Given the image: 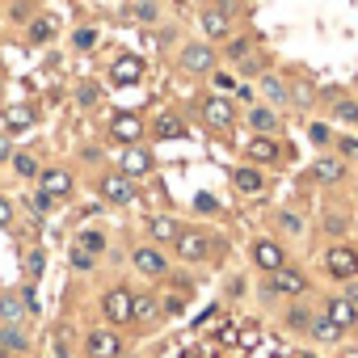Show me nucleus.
<instances>
[{"label":"nucleus","mask_w":358,"mask_h":358,"mask_svg":"<svg viewBox=\"0 0 358 358\" xmlns=\"http://www.w3.org/2000/svg\"><path fill=\"white\" fill-rule=\"evenodd\" d=\"M110 139H118V143H139V139H143V118H139L135 110H118V114L110 118Z\"/></svg>","instance_id":"nucleus-8"},{"label":"nucleus","mask_w":358,"mask_h":358,"mask_svg":"<svg viewBox=\"0 0 358 358\" xmlns=\"http://www.w3.org/2000/svg\"><path fill=\"white\" fill-rule=\"evenodd\" d=\"M186 299H190L186 291H182V295H169V299H160V312H164V316H182V312H186Z\"/></svg>","instance_id":"nucleus-37"},{"label":"nucleus","mask_w":358,"mask_h":358,"mask_svg":"<svg viewBox=\"0 0 358 358\" xmlns=\"http://www.w3.org/2000/svg\"><path fill=\"white\" fill-rule=\"evenodd\" d=\"M194 207H199V211H215V207H220V199H215V194H199V199H194Z\"/></svg>","instance_id":"nucleus-47"},{"label":"nucleus","mask_w":358,"mask_h":358,"mask_svg":"<svg viewBox=\"0 0 358 358\" xmlns=\"http://www.w3.org/2000/svg\"><path fill=\"white\" fill-rule=\"evenodd\" d=\"M80 101L93 106V101H97V85H80Z\"/></svg>","instance_id":"nucleus-48"},{"label":"nucleus","mask_w":358,"mask_h":358,"mask_svg":"<svg viewBox=\"0 0 358 358\" xmlns=\"http://www.w3.org/2000/svg\"><path fill=\"white\" fill-rule=\"evenodd\" d=\"M337 152H341V160H358V139L354 135H341L337 139Z\"/></svg>","instance_id":"nucleus-39"},{"label":"nucleus","mask_w":358,"mask_h":358,"mask_svg":"<svg viewBox=\"0 0 358 358\" xmlns=\"http://www.w3.org/2000/svg\"><path fill=\"white\" fill-rule=\"evenodd\" d=\"M156 308H160V303H156L152 295H135V312H131V324H139V320H143V324H152V320H156Z\"/></svg>","instance_id":"nucleus-28"},{"label":"nucleus","mask_w":358,"mask_h":358,"mask_svg":"<svg viewBox=\"0 0 358 358\" xmlns=\"http://www.w3.org/2000/svg\"><path fill=\"white\" fill-rule=\"evenodd\" d=\"M22 316H30L26 312V287L17 291H5V295H0V320H5V324H22Z\"/></svg>","instance_id":"nucleus-18"},{"label":"nucleus","mask_w":358,"mask_h":358,"mask_svg":"<svg viewBox=\"0 0 358 358\" xmlns=\"http://www.w3.org/2000/svg\"><path fill=\"white\" fill-rule=\"evenodd\" d=\"M308 333H312L316 341H329V345H333V341H341V333H345V329H341V324H333L324 312H312V324H308Z\"/></svg>","instance_id":"nucleus-25"},{"label":"nucleus","mask_w":358,"mask_h":358,"mask_svg":"<svg viewBox=\"0 0 358 358\" xmlns=\"http://www.w3.org/2000/svg\"><path fill=\"white\" fill-rule=\"evenodd\" d=\"M308 324H312V312H303V308H291V312H287V329L308 333Z\"/></svg>","instance_id":"nucleus-36"},{"label":"nucleus","mask_w":358,"mask_h":358,"mask_svg":"<svg viewBox=\"0 0 358 358\" xmlns=\"http://www.w3.org/2000/svg\"><path fill=\"white\" fill-rule=\"evenodd\" d=\"M232 186H236L241 194H262V190H266V177H262V169H257V164H236Z\"/></svg>","instance_id":"nucleus-19"},{"label":"nucleus","mask_w":358,"mask_h":358,"mask_svg":"<svg viewBox=\"0 0 358 358\" xmlns=\"http://www.w3.org/2000/svg\"><path fill=\"white\" fill-rule=\"evenodd\" d=\"M156 139H186V122L177 114H160L156 118Z\"/></svg>","instance_id":"nucleus-26"},{"label":"nucleus","mask_w":358,"mask_h":358,"mask_svg":"<svg viewBox=\"0 0 358 358\" xmlns=\"http://www.w3.org/2000/svg\"><path fill=\"white\" fill-rule=\"evenodd\" d=\"M148 232H152L156 245H173L177 236H182V224H177L173 215H152V220H148Z\"/></svg>","instance_id":"nucleus-21"},{"label":"nucleus","mask_w":358,"mask_h":358,"mask_svg":"<svg viewBox=\"0 0 358 358\" xmlns=\"http://www.w3.org/2000/svg\"><path fill=\"white\" fill-rule=\"evenodd\" d=\"M9 156H13V135H9V131H0V164H5Z\"/></svg>","instance_id":"nucleus-46"},{"label":"nucleus","mask_w":358,"mask_h":358,"mask_svg":"<svg viewBox=\"0 0 358 358\" xmlns=\"http://www.w3.org/2000/svg\"><path fill=\"white\" fill-rule=\"evenodd\" d=\"M72 245H80V249H89V253H106V232H101V228H85Z\"/></svg>","instance_id":"nucleus-30"},{"label":"nucleus","mask_w":358,"mask_h":358,"mask_svg":"<svg viewBox=\"0 0 358 358\" xmlns=\"http://www.w3.org/2000/svg\"><path fill=\"white\" fill-rule=\"evenodd\" d=\"M266 295H291V299H299V295H308V274L295 270V266H278L270 274V282H266Z\"/></svg>","instance_id":"nucleus-2"},{"label":"nucleus","mask_w":358,"mask_h":358,"mask_svg":"<svg viewBox=\"0 0 358 358\" xmlns=\"http://www.w3.org/2000/svg\"><path fill=\"white\" fill-rule=\"evenodd\" d=\"M324 270H329L333 278L350 282V278H358V253H354L350 245H333V249L324 253Z\"/></svg>","instance_id":"nucleus-7"},{"label":"nucleus","mask_w":358,"mask_h":358,"mask_svg":"<svg viewBox=\"0 0 358 358\" xmlns=\"http://www.w3.org/2000/svg\"><path fill=\"white\" fill-rule=\"evenodd\" d=\"M215 47L211 43H186V51H182V68L190 72V76H211L215 72Z\"/></svg>","instance_id":"nucleus-5"},{"label":"nucleus","mask_w":358,"mask_h":358,"mask_svg":"<svg viewBox=\"0 0 358 358\" xmlns=\"http://www.w3.org/2000/svg\"><path fill=\"white\" fill-rule=\"evenodd\" d=\"M22 266H26V282H38V278H43V270H47V253H43V249H30Z\"/></svg>","instance_id":"nucleus-31"},{"label":"nucleus","mask_w":358,"mask_h":358,"mask_svg":"<svg viewBox=\"0 0 358 358\" xmlns=\"http://www.w3.org/2000/svg\"><path fill=\"white\" fill-rule=\"evenodd\" d=\"M135 17H139L143 26H152V22H156V5H152V0H143V5L135 9Z\"/></svg>","instance_id":"nucleus-45"},{"label":"nucleus","mask_w":358,"mask_h":358,"mask_svg":"<svg viewBox=\"0 0 358 358\" xmlns=\"http://www.w3.org/2000/svg\"><path fill=\"white\" fill-rule=\"evenodd\" d=\"M85 354L89 358H122V337L110 333V329H93L85 337Z\"/></svg>","instance_id":"nucleus-10"},{"label":"nucleus","mask_w":358,"mask_h":358,"mask_svg":"<svg viewBox=\"0 0 358 358\" xmlns=\"http://www.w3.org/2000/svg\"><path fill=\"white\" fill-rule=\"evenodd\" d=\"M312 97V89L308 85H295V93H291V101H308Z\"/></svg>","instance_id":"nucleus-50"},{"label":"nucleus","mask_w":358,"mask_h":358,"mask_svg":"<svg viewBox=\"0 0 358 358\" xmlns=\"http://www.w3.org/2000/svg\"><path fill=\"white\" fill-rule=\"evenodd\" d=\"M232 30V5H211L203 9V34L207 38H224Z\"/></svg>","instance_id":"nucleus-16"},{"label":"nucleus","mask_w":358,"mask_h":358,"mask_svg":"<svg viewBox=\"0 0 358 358\" xmlns=\"http://www.w3.org/2000/svg\"><path fill=\"white\" fill-rule=\"evenodd\" d=\"M262 93L270 97V106H287L291 101V93H287V85L278 76H262Z\"/></svg>","instance_id":"nucleus-27"},{"label":"nucleus","mask_w":358,"mask_h":358,"mask_svg":"<svg viewBox=\"0 0 358 358\" xmlns=\"http://www.w3.org/2000/svg\"><path fill=\"white\" fill-rule=\"evenodd\" d=\"M101 312H106V320H110L114 329H122V324H131V312H135V295H131L127 287H110V291L101 295Z\"/></svg>","instance_id":"nucleus-3"},{"label":"nucleus","mask_w":358,"mask_h":358,"mask_svg":"<svg viewBox=\"0 0 358 358\" xmlns=\"http://www.w3.org/2000/svg\"><path fill=\"white\" fill-rule=\"evenodd\" d=\"M245 156H249L253 164H274V160L282 156V148L274 143V135H253V139L245 143Z\"/></svg>","instance_id":"nucleus-17"},{"label":"nucleus","mask_w":358,"mask_h":358,"mask_svg":"<svg viewBox=\"0 0 358 358\" xmlns=\"http://www.w3.org/2000/svg\"><path fill=\"white\" fill-rule=\"evenodd\" d=\"M110 80H114L118 89L139 85V80H143V59H139V55H118V59L110 64Z\"/></svg>","instance_id":"nucleus-12"},{"label":"nucleus","mask_w":358,"mask_h":358,"mask_svg":"<svg viewBox=\"0 0 358 358\" xmlns=\"http://www.w3.org/2000/svg\"><path fill=\"white\" fill-rule=\"evenodd\" d=\"M51 194H43V190H34V199H30V207H34V215H51Z\"/></svg>","instance_id":"nucleus-41"},{"label":"nucleus","mask_w":358,"mask_h":358,"mask_svg":"<svg viewBox=\"0 0 358 358\" xmlns=\"http://www.w3.org/2000/svg\"><path fill=\"white\" fill-rule=\"evenodd\" d=\"M333 118H337V122H358V101H350V97H337V106H333Z\"/></svg>","instance_id":"nucleus-34"},{"label":"nucleus","mask_w":358,"mask_h":358,"mask_svg":"<svg viewBox=\"0 0 358 358\" xmlns=\"http://www.w3.org/2000/svg\"><path fill=\"white\" fill-rule=\"evenodd\" d=\"M26 34H30V43H34V47H38V43H51V38H55V22H51V17H34Z\"/></svg>","instance_id":"nucleus-29"},{"label":"nucleus","mask_w":358,"mask_h":358,"mask_svg":"<svg viewBox=\"0 0 358 358\" xmlns=\"http://www.w3.org/2000/svg\"><path fill=\"white\" fill-rule=\"evenodd\" d=\"M324 316H329L333 324H341V329H354V324H358V308H354L345 295H341V299H329V303H324Z\"/></svg>","instance_id":"nucleus-22"},{"label":"nucleus","mask_w":358,"mask_h":358,"mask_svg":"<svg viewBox=\"0 0 358 358\" xmlns=\"http://www.w3.org/2000/svg\"><path fill=\"white\" fill-rule=\"evenodd\" d=\"M72 43H76V51H93L97 47V30H76Z\"/></svg>","instance_id":"nucleus-38"},{"label":"nucleus","mask_w":358,"mask_h":358,"mask_svg":"<svg viewBox=\"0 0 358 358\" xmlns=\"http://www.w3.org/2000/svg\"><path fill=\"white\" fill-rule=\"evenodd\" d=\"M72 186H76V182H72L68 169H43V173H38V190L51 194V199H68Z\"/></svg>","instance_id":"nucleus-14"},{"label":"nucleus","mask_w":358,"mask_h":358,"mask_svg":"<svg viewBox=\"0 0 358 358\" xmlns=\"http://www.w3.org/2000/svg\"><path fill=\"white\" fill-rule=\"evenodd\" d=\"M203 122L215 127V131H228V127L236 122L232 101H228V97H207V101H203Z\"/></svg>","instance_id":"nucleus-13"},{"label":"nucleus","mask_w":358,"mask_h":358,"mask_svg":"<svg viewBox=\"0 0 358 358\" xmlns=\"http://www.w3.org/2000/svg\"><path fill=\"white\" fill-rule=\"evenodd\" d=\"M249 51H253V43H249V38H232V43H228V51H224V55H228V59H232V64H241V59H249Z\"/></svg>","instance_id":"nucleus-35"},{"label":"nucleus","mask_w":358,"mask_h":358,"mask_svg":"<svg viewBox=\"0 0 358 358\" xmlns=\"http://www.w3.org/2000/svg\"><path fill=\"white\" fill-rule=\"evenodd\" d=\"M308 135H312V143H316V148H329V143H333L329 127H320V122H312V127H308Z\"/></svg>","instance_id":"nucleus-40"},{"label":"nucleus","mask_w":358,"mask_h":358,"mask_svg":"<svg viewBox=\"0 0 358 358\" xmlns=\"http://www.w3.org/2000/svg\"><path fill=\"white\" fill-rule=\"evenodd\" d=\"M97 194H101L106 203L122 207V203H131V199H135V182H131L127 173H101V182H97Z\"/></svg>","instance_id":"nucleus-6"},{"label":"nucleus","mask_w":358,"mask_h":358,"mask_svg":"<svg viewBox=\"0 0 358 358\" xmlns=\"http://www.w3.org/2000/svg\"><path fill=\"white\" fill-rule=\"evenodd\" d=\"M253 262H257L266 274H274L278 266H287V249H282L278 241H270V236H257V241H253Z\"/></svg>","instance_id":"nucleus-11"},{"label":"nucleus","mask_w":358,"mask_h":358,"mask_svg":"<svg viewBox=\"0 0 358 358\" xmlns=\"http://www.w3.org/2000/svg\"><path fill=\"white\" fill-rule=\"evenodd\" d=\"M131 266H135L143 278H164V274H169V262H164V253H160V249H152V245H139V249H131Z\"/></svg>","instance_id":"nucleus-9"},{"label":"nucleus","mask_w":358,"mask_h":358,"mask_svg":"<svg viewBox=\"0 0 358 358\" xmlns=\"http://www.w3.org/2000/svg\"><path fill=\"white\" fill-rule=\"evenodd\" d=\"M68 262H72V270H93V266H97V253H89V249H80V245H72Z\"/></svg>","instance_id":"nucleus-33"},{"label":"nucleus","mask_w":358,"mask_h":358,"mask_svg":"<svg viewBox=\"0 0 358 358\" xmlns=\"http://www.w3.org/2000/svg\"><path fill=\"white\" fill-rule=\"evenodd\" d=\"M152 169H156V156H152V148H143V143H127V148H122V156H118V173H127L131 182L148 177Z\"/></svg>","instance_id":"nucleus-4"},{"label":"nucleus","mask_w":358,"mask_h":358,"mask_svg":"<svg viewBox=\"0 0 358 358\" xmlns=\"http://www.w3.org/2000/svg\"><path fill=\"white\" fill-rule=\"evenodd\" d=\"M249 127H253L257 135H278V114H274V106H253V110H249Z\"/></svg>","instance_id":"nucleus-24"},{"label":"nucleus","mask_w":358,"mask_h":358,"mask_svg":"<svg viewBox=\"0 0 358 358\" xmlns=\"http://www.w3.org/2000/svg\"><path fill=\"white\" fill-rule=\"evenodd\" d=\"M211 236L207 232H199V228H182V236L173 241V249H177V257L182 262H190V266H199V262H207L211 257Z\"/></svg>","instance_id":"nucleus-1"},{"label":"nucleus","mask_w":358,"mask_h":358,"mask_svg":"<svg viewBox=\"0 0 358 358\" xmlns=\"http://www.w3.org/2000/svg\"><path fill=\"white\" fill-rule=\"evenodd\" d=\"M211 80H215V89H220V93H236V80H232L228 72H211Z\"/></svg>","instance_id":"nucleus-43"},{"label":"nucleus","mask_w":358,"mask_h":358,"mask_svg":"<svg viewBox=\"0 0 358 358\" xmlns=\"http://www.w3.org/2000/svg\"><path fill=\"white\" fill-rule=\"evenodd\" d=\"M324 228H329V232L337 236V232H345V228H350V220H345V215H333V211H329V215H324Z\"/></svg>","instance_id":"nucleus-44"},{"label":"nucleus","mask_w":358,"mask_h":358,"mask_svg":"<svg viewBox=\"0 0 358 358\" xmlns=\"http://www.w3.org/2000/svg\"><path fill=\"white\" fill-rule=\"evenodd\" d=\"M30 350V337L17 329V324H5L0 329V358H22Z\"/></svg>","instance_id":"nucleus-20"},{"label":"nucleus","mask_w":358,"mask_h":358,"mask_svg":"<svg viewBox=\"0 0 358 358\" xmlns=\"http://www.w3.org/2000/svg\"><path fill=\"white\" fill-rule=\"evenodd\" d=\"M9 160H13V169H17V177H34V173H38V160H34L30 152H13Z\"/></svg>","instance_id":"nucleus-32"},{"label":"nucleus","mask_w":358,"mask_h":358,"mask_svg":"<svg viewBox=\"0 0 358 358\" xmlns=\"http://www.w3.org/2000/svg\"><path fill=\"white\" fill-rule=\"evenodd\" d=\"M278 224H282V232H303V220L291 211H278Z\"/></svg>","instance_id":"nucleus-42"},{"label":"nucleus","mask_w":358,"mask_h":358,"mask_svg":"<svg viewBox=\"0 0 358 358\" xmlns=\"http://www.w3.org/2000/svg\"><path fill=\"white\" fill-rule=\"evenodd\" d=\"M308 177H312V182H320V186H337L341 177H345V160L341 156H320V160H312Z\"/></svg>","instance_id":"nucleus-15"},{"label":"nucleus","mask_w":358,"mask_h":358,"mask_svg":"<svg viewBox=\"0 0 358 358\" xmlns=\"http://www.w3.org/2000/svg\"><path fill=\"white\" fill-rule=\"evenodd\" d=\"M9 220H13V207H9V203H0V224H9Z\"/></svg>","instance_id":"nucleus-51"},{"label":"nucleus","mask_w":358,"mask_h":358,"mask_svg":"<svg viewBox=\"0 0 358 358\" xmlns=\"http://www.w3.org/2000/svg\"><path fill=\"white\" fill-rule=\"evenodd\" d=\"M34 118H38V114H34V106H9V110H5V131H9V135L30 131V127H34Z\"/></svg>","instance_id":"nucleus-23"},{"label":"nucleus","mask_w":358,"mask_h":358,"mask_svg":"<svg viewBox=\"0 0 358 358\" xmlns=\"http://www.w3.org/2000/svg\"><path fill=\"white\" fill-rule=\"evenodd\" d=\"M241 341L253 345V341H257V324H245V329H241Z\"/></svg>","instance_id":"nucleus-49"}]
</instances>
